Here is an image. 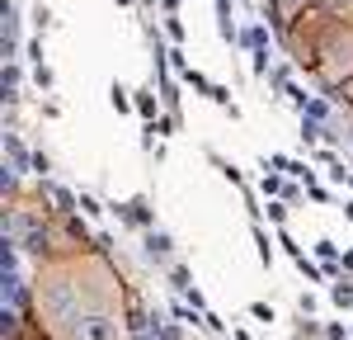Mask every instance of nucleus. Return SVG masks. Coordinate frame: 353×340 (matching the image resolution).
Instances as JSON below:
<instances>
[{
  "mask_svg": "<svg viewBox=\"0 0 353 340\" xmlns=\"http://www.w3.org/2000/svg\"><path fill=\"white\" fill-rule=\"evenodd\" d=\"M184 298H189V308H193V312H208V298H203V288H189Z\"/></svg>",
  "mask_w": 353,
  "mask_h": 340,
  "instance_id": "31",
  "label": "nucleus"
},
{
  "mask_svg": "<svg viewBox=\"0 0 353 340\" xmlns=\"http://www.w3.org/2000/svg\"><path fill=\"white\" fill-rule=\"evenodd\" d=\"M259 194L264 198H283L288 194V180H283V175H264V180H259Z\"/></svg>",
  "mask_w": 353,
  "mask_h": 340,
  "instance_id": "15",
  "label": "nucleus"
},
{
  "mask_svg": "<svg viewBox=\"0 0 353 340\" xmlns=\"http://www.w3.org/2000/svg\"><path fill=\"white\" fill-rule=\"evenodd\" d=\"M264 166H273V170H283V175H288V166H292V156H283V151H273V156H264Z\"/></svg>",
  "mask_w": 353,
  "mask_h": 340,
  "instance_id": "30",
  "label": "nucleus"
},
{
  "mask_svg": "<svg viewBox=\"0 0 353 340\" xmlns=\"http://www.w3.org/2000/svg\"><path fill=\"white\" fill-rule=\"evenodd\" d=\"M19 81H24V71H19V62H5V104L14 109L24 95H19Z\"/></svg>",
  "mask_w": 353,
  "mask_h": 340,
  "instance_id": "5",
  "label": "nucleus"
},
{
  "mask_svg": "<svg viewBox=\"0 0 353 340\" xmlns=\"http://www.w3.org/2000/svg\"><path fill=\"white\" fill-rule=\"evenodd\" d=\"M109 208L118 213V223L137 227V232H151V227H156V213H151V198H146V194L128 198V203H109Z\"/></svg>",
  "mask_w": 353,
  "mask_h": 340,
  "instance_id": "2",
  "label": "nucleus"
},
{
  "mask_svg": "<svg viewBox=\"0 0 353 340\" xmlns=\"http://www.w3.org/2000/svg\"><path fill=\"white\" fill-rule=\"evenodd\" d=\"M24 57L33 62V66H43V38H38V33H33V38L24 43Z\"/></svg>",
  "mask_w": 353,
  "mask_h": 340,
  "instance_id": "24",
  "label": "nucleus"
},
{
  "mask_svg": "<svg viewBox=\"0 0 353 340\" xmlns=\"http://www.w3.org/2000/svg\"><path fill=\"white\" fill-rule=\"evenodd\" d=\"M344 274H353V251H344Z\"/></svg>",
  "mask_w": 353,
  "mask_h": 340,
  "instance_id": "34",
  "label": "nucleus"
},
{
  "mask_svg": "<svg viewBox=\"0 0 353 340\" xmlns=\"http://www.w3.org/2000/svg\"><path fill=\"white\" fill-rule=\"evenodd\" d=\"M81 213H85V218H99V213H104V203L90 194V189H81Z\"/></svg>",
  "mask_w": 353,
  "mask_h": 340,
  "instance_id": "22",
  "label": "nucleus"
},
{
  "mask_svg": "<svg viewBox=\"0 0 353 340\" xmlns=\"http://www.w3.org/2000/svg\"><path fill=\"white\" fill-rule=\"evenodd\" d=\"M325 340H349V326L344 321H325Z\"/></svg>",
  "mask_w": 353,
  "mask_h": 340,
  "instance_id": "29",
  "label": "nucleus"
},
{
  "mask_svg": "<svg viewBox=\"0 0 353 340\" xmlns=\"http://www.w3.org/2000/svg\"><path fill=\"white\" fill-rule=\"evenodd\" d=\"M208 161H212V166L221 170V180H226V185L245 189V175H241V166H236V161H226V156H217V151H208Z\"/></svg>",
  "mask_w": 353,
  "mask_h": 340,
  "instance_id": "7",
  "label": "nucleus"
},
{
  "mask_svg": "<svg viewBox=\"0 0 353 340\" xmlns=\"http://www.w3.org/2000/svg\"><path fill=\"white\" fill-rule=\"evenodd\" d=\"M269 223H273V227L288 223V198H269Z\"/></svg>",
  "mask_w": 353,
  "mask_h": 340,
  "instance_id": "21",
  "label": "nucleus"
},
{
  "mask_svg": "<svg viewBox=\"0 0 353 340\" xmlns=\"http://www.w3.org/2000/svg\"><path fill=\"white\" fill-rule=\"evenodd\" d=\"M28 24H33V33H48V28H52V10H48V0H38V5L28 10Z\"/></svg>",
  "mask_w": 353,
  "mask_h": 340,
  "instance_id": "13",
  "label": "nucleus"
},
{
  "mask_svg": "<svg viewBox=\"0 0 353 340\" xmlns=\"http://www.w3.org/2000/svg\"><path fill=\"white\" fill-rule=\"evenodd\" d=\"M165 5V15H179V5H184V0H161Z\"/></svg>",
  "mask_w": 353,
  "mask_h": 340,
  "instance_id": "33",
  "label": "nucleus"
},
{
  "mask_svg": "<svg viewBox=\"0 0 353 340\" xmlns=\"http://www.w3.org/2000/svg\"><path fill=\"white\" fill-rule=\"evenodd\" d=\"M250 232H254V246H259V265L269 270V265H273V241H269V232H264V223H250Z\"/></svg>",
  "mask_w": 353,
  "mask_h": 340,
  "instance_id": "11",
  "label": "nucleus"
},
{
  "mask_svg": "<svg viewBox=\"0 0 353 340\" xmlns=\"http://www.w3.org/2000/svg\"><path fill=\"white\" fill-rule=\"evenodd\" d=\"M288 76H292L288 66H273V71H269V90H273V95H288V85H292Z\"/></svg>",
  "mask_w": 353,
  "mask_h": 340,
  "instance_id": "19",
  "label": "nucleus"
},
{
  "mask_svg": "<svg viewBox=\"0 0 353 340\" xmlns=\"http://www.w3.org/2000/svg\"><path fill=\"white\" fill-rule=\"evenodd\" d=\"M141 255H146L156 270H170V265H174V236H170L165 227H151V232H141Z\"/></svg>",
  "mask_w": 353,
  "mask_h": 340,
  "instance_id": "1",
  "label": "nucleus"
},
{
  "mask_svg": "<svg viewBox=\"0 0 353 340\" xmlns=\"http://www.w3.org/2000/svg\"><path fill=\"white\" fill-rule=\"evenodd\" d=\"M203 331H212V336H226V321H221L217 312L208 308V312H203Z\"/></svg>",
  "mask_w": 353,
  "mask_h": 340,
  "instance_id": "23",
  "label": "nucleus"
},
{
  "mask_svg": "<svg viewBox=\"0 0 353 340\" xmlns=\"http://www.w3.org/2000/svg\"><path fill=\"white\" fill-rule=\"evenodd\" d=\"M132 104H137V113H141L146 123H156V118H161V100H156V90H151V85L132 90Z\"/></svg>",
  "mask_w": 353,
  "mask_h": 340,
  "instance_id": "3",
  "label": "nucleus"
},
{
  "mask_svg": "<svg viewBox=\"0 0 353 340\" xmlns=\"http://www.w3.org/2000/svg\"><path fill=\"white\" fill-rule=\"evenodd\" d=\"M179 81H184V85H193L198 95H212V81H208L203 71H193V66H184V71H179Z\"/></svg>",
  "mask_w": 353,
  "mask_h": 340,
  "instance_id": "16",
  "label": "nucleus"
},
{
  "mask_svg": "<svg viewBox=\"0 0 353 340\" xmlns=\"http://www.w3.org/2000/svg\"><path fill=\"white\" fill-rule=\"evenodd\" d=\"M306 5H316V0H278V28H288L297 15H306Z\"/></svg>",
  "mask_w": 353,
  "mask_h": 340,
  "instance_id": "10",
  "label": "nucleus"
},
{
  "mask_svg": "<svg viewBox=\"0 0 353 340\" xmlns=\"http://www.w3.org/2000/svg\"><path fill=\"white\" fill-rule=\"evenodd\" d=\"M241 48H250V53H264L269 48V24H250L241 33Z\"/></svg>",
  "mask_w": 353,
  "mask_h": 340,
  "instance_id": "8",
  "label": "nucleus"
},
{
  "mask_svg": "<svg viewBox=\"0 0 353 340\" xmlns=\"http://www.w3.org/2000/svg\"><path fill=\"white\" fill-rule=\"evenodd\" d=\"M344 218H349V223H353V198H349V203H344Z\"/></svg>",
  "mask_w": 353,
  "mask_h": 340,
  "instance_id": "35",
  "label": "nucleus"
},
{
  "mask_svg": "<svg viewBox=\"0 0 353 340\" xmlns=\"http://www.w3.org/2000/svg\"><path fill=\"white\" fill-rule=\"evenodd\" d=\"M165 38H170L174 48H179V43L189 38V28H184V19H179V15H165Z\"/></svg>",
  "mask_w": 353,
  "mask_h": 340,
  "instance_id": "17",
  "label": "nucleus"
},
{
  "mask_svg": "<svg viewBox=\"0 0 353 340\" xmlns=\"http://www.w3.org/2000/svg\"><path fill=\"white\" fill-rule=\"evenodd\" d=\"M250 317H254V321H264V326H269V321H278V312H273L269 303H250Z\"/></svg>",
  "mask_w": 353,
  "mask_h": 340,
  "instance_id": "25",
  "label": "nucleus"
},
{
  "mask_svg": "<svg viewBox=\"0 0 353 340\" xmlns=\"http://www.w3.org/2000/svg\"><path fill=\"white\" fill-rule=\"evenodd\" d=\"M325 128L330 123H321V118H306V113H301V147H316V142H325Z\"/></svg>",
  "mask_w": 353,
  "mask_h": 340,
  "instance_id": "9",
  "label": "nucleus"
},
{
  "mask_svg": "<svg viewBox=\"0 0 353 340\" xmlns=\"http://www.w3.org/2000/svg\"><path fill=\"white\" fill-rule=\"evenodd\" d=\"M33 175L38 180H52V156L48 151H33Z\"/></svg>",
  "mask_w": 353,
  "mask_h": 340,
  "instance_id": "20",
  "label": "nucleus"
},
{
  "mask_svg": "<svg viewBox=\"0 0 353 340\" xmlns=\"http://www.w3.org/2000/svg\"><path fill=\"white\" fill-rule=\"evenodd\" d=\"M231 336H236V340H250V336H245V331H241V326H236V331H231Z\"/></svg>",
  "mask_w": 353,
  "mask_h": 340,
  "instance_id": "36",
  "label": "nucleus"
},
{
  "mask_svg": "<svg viewBox=\"0 0 353 340\" xmlns=\"http://www.w3.org/2000/svg\"><path fill=\"white\" fill-rule=\"evenodd\" d=\"M278 246H283V251L292 255V260H297V255H301V246H297V241H292V232H288V227H278Z\"/></svg>",
  "mask_w": 353,
  "mask_h": 340,
  "instance_id": "26",
  "label": "nucleus"
},
{
  "mask_svg": "<svg viewBox=\"0 0 353 340\" xmlns=\"http://www.w3.org/2000/svg\"><path fill=\"white\" fill-rule=\"evenodd\" d=\"M33 85H38L43 95H52V90H57V71L48 66V62H43V66H33Z\"/></svg>",
  "mask_w": 353,
  "mask_h": 340,
  "instance_id": "14",
  "label": "nucleus"
},
{
  "mask_svg": "<svg viewBox=\"0 0 353 340\" xmlns=\"http://www.w3.org/2000/svg\"><path fill=\"white\" fill-rule=\"evenodd\" d=\"M292 340H325V326H321L316 317H301V312H297V321H292Z\"/></svg>",
  "mask_w": 353,
  "mask_h": 340,
  "instance_id": "6",
  "label": "nucleus"
},
{
  "mask_svg": "<svg viewBox=\"0 0 353 340\" xmlns=\"http://www.w3.org/2000/svg\"><path fill=\"white\" fill-rule=\"evenodd\" d=\"M109 104H113L118 113H132V109H137V104H132V90H128V85H118V81L109 85Z\"/></svg>",
  "mask_w": 353,
  "mask_h": 340,
  "instance_id": "12",
  "label": "nucleus"
},
{
  "mask_svg": "<svg viewBox=\"0 0 353 340\" xmlns=\"http://www.w3.org/2000/svg\"><path fill=\"white\" fill-rule=\"evenodd\" d=\"M170 66H174V71H184V66H189V62H184V48H170Z\"/></svg>",
  "mask_w": 353,
  "mask_h": 340,
  "instance_id": "32",
  "label": "nucleus"
},
{
  "mask_svg": "<svg viewBox=\"0 0 353 340\" xmlns=\"http://www.w3.org/2000/svg\"><path fill=\"white\" fill-rule=\"evenodd\" d=\"M330 303H334L339 312L353 308V274H339V279L330 283Z\"/></svg>",
  "mask_w": 353,
  "mask_h": 340,
  "instance_id": "4",
  "label": "nucleus"
},
{
  "mask_svg": "<svg viewBox=\"0 0 353 340\" xmlns=\"http://www.w3.org/2000/svg\"><path fill=\"white\" fill-rule=\"evenodd\" d=\"M316 308H321V303H316V293H301V298H297V312H301V317H316Z\"/></svg>",
  "mask_w": 353,
  "mask_h": 340,
  "instance_id": "28",
  "label": "nucleus"
},
{
  "mask_svg": "<svg viewBox=\"0 0 353 340\" xmlns=\"http://www.w3.org/2000/svg\"><path fill=\"white\" fill-rule=\"evenodd\" d=\"M306 198H311V203H321V208H325V203H330V198H334V194H330L325 185H306Z\"/></svg>",
  "mask_w": 353,
  "mask_h": 340,
  "instance_id": "27",
  "label": "nucleus"
},
{
  "mask_svg": "<svg viewBox=\"0 0 353 340\" xmlns=\"http://www.w3.org/2000/svg\"><path fill=\"white\" fill-rule=\"evenodd\" d=\"M165 274H170V283H174L179 293H189V288H193V283H189V265H184V260H174V265H170Z\"/></svg>",
  "mask_w": 353,
  "mask_h": 340,
  "instance_id": "18",
  "label": "nucleus"
}]
</instances>
